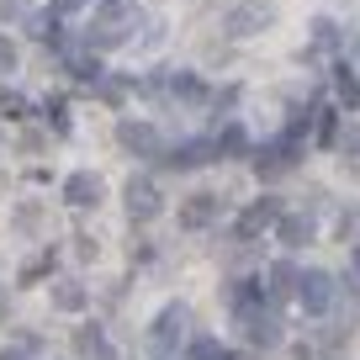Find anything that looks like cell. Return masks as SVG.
I'll return each mask as SVG.
<instances>
[{
    "instance_id": "4",
    "label": "cell",
    "mask_w": 360,
    "mask_h": 360,
    "mask_svg": "<svg viewBox=\"0 0 360 360\" xmlns=\"http://www.w3.org/2000/svg\"><path fill=\"white\" fill-rule=\"evenodd\" d=\"M297 297H302L307 313H328V302H334V276H323V270L297 276Z\"/></svg>"
},
{
    "instance_id": "22",
    "label": "cell",
    "mask_w": 360,
    "mask_h": 360,
    "mask_svg": "<svg viewBox=\"0 0 360 360\" xmlns=\"http://www.w3.org/2000/svg\"><path fill=\"white\" fill-rule=\"evenodd\" d=\"M96 90H101V101H122V79H101V85H96Z\"/></svg>"
},
{
    "instance_id": "8",
    "label": "cell",
    "mask_w": 360,
    "mask_h": 360,
    "mask_svg": "<svg viewBox=\"0 0 360 360\" xmlns=\"http://www.w3.org/2000/svg\"><path fill=\"white\" fill-rule=\"evenodd\" d=\"M117 138H122V148H133V154H159V133L148 122L122 117V122H117Z\"/></svg>"
},
{
    "instance_id": "9",
    "label": "cell",
    "mask_w": 360,
    "mask_h": 360,
    "mask_svg": "<svg viewBox=\"0 0 360 360\" xmlns=\"http://www.w3.org/2000/svg\"><path fill=\"white\" fill-rule=\"evenodd\" d=\"M270 223H281V207H276V202L265 196V202H255L244 217H238V238H255L259 228H270Z\"/></svg>"
},
{
    "instance_id": "3",
    "label": "cell",
    "mask_w": 360,
    "mask_h": 360,
    "mask_svg": "<svg viewBox=\"0 0 360 360\" xmlns=\"http://www.w3.org/2000/svg\"><path fill=\"white\" fill-rule=\"evenodd\" d=\"M127 27H133V16L112 6L106 16H96V27L85 32V43H90V48H117V43H127Z\"/></svg>"
},
{
    "instance_id": "27",
    "label": "cell",
    "mask_w": 360,
    "mask_h": 360,
    "mask_svg": "<svg viewBox=\"0 0 360 360\" xmlns=\"http://www.w3.org/2000/svg\"><path fill=\"white\" fill-rule=\"evenodd\" d=\"M355 270H360V244H355Z\"/></svg>"
},
{
    "instance_id": "7",
    "label": "cell",
    "mask_w": 360,
    "mask_h": 360,
    "mask_svg": "<svg viewBox=\"0 0 360 360\" xmlns=\"http://www.w3.org/2000/svg\"><path fill=\"white\" fill-rule=\"evenodd\" d=\"M64 202H69V207H96V202H101V175L75 169V175L64 180Z\"/></svg>"
},
{
    "instance_id": "26",
    "label": "cell",
    "mask_w": 360,
    "mask_h": 360,
    "mask_svg": "<svg viewBox=\"0 0 360 360\" xmlns=\"http://www.w3.org/2000/svg\"><path fill=\"white\" fill-rule=\"evenodd\" d=\"M0 360H27V355H22V349H0Z\"/></svg>"
},
{
    "instance_id": "1",
    "label": "cell",
    "mask_w": 360,
    "mask_h": 360,
    "mask_svg": "<svg viewBox=\"0 0 360 360\" xmlns=\"http://www.w3.org/2000/svg\"><path fill=\"white\" fill-rule=\"evenodd\" d=\"M186 323H191V313H186L180 302H169L165 313L154 318V328H148V345H154L159 355H169V349H175V339L186 334Z\"/></svg>"
},
{
    "instance_id": "23",
    "label": "cell",
    "mask_w": 360,
    "mask_h": 360,
    "mask_svg": "<svg viewBox=\"0 0 360 360\" xmlns=\"http://www.w3.org/2000/svg\"><path fill=\"white\" fill-rule=\"evenodd\" d=\"M6 112H22V96H16V90H0V117H6Z\"/></svg>"
},
{
    "instance_id": "20",
    "label": "cell",
    "mask_w": 360,
    "mask_h": 360,
    "mask_svg": "<svg viewBox=\"0 0 360 360\" xmlns=\"http://www.w3.org/2000/svg\"><path fill=\"white\" fill-rule=\"evenodd\" d=\"M313 43L318 48H334V22H328V16H318V22H313Z\"/></svg>"
},
{
    "instance_id": "19",
    "label": "cell",
    "mask_w": 360,
    "mask_h": 360,
    "mask_svg": "<svg viewBox=\"0 0 360 360\" xmlns=\"http://www.w3.org/2000/svg\"><path fill=\"white\" fill-rule=\"evenodd\" d=\"M339 101H345L349 112L360 106V79H355V75H339Z\"/></svg>"
},
{
    "instance_id": "13",
    "label": "cell",
    "mask_w": 360,
    "mask_h": 360,
    "mask_svg": "<svg viewBox=\"0 0 360 360\" xmlns=\"http://www.w3.org/2000/svg\"><path fill=\"white\" fill-rule=\"evenodd\" d=\"M75 349H79L85 360H112V345H106L96 328H79V334H75Z\"/></svg>"
},
{
    "instance_id": "18",
    "label": "cell",
    "mask_w": 360,
    "mask_h": 360,
    "mask_svg": "<svg viewBox=\"0 0 360 360\" xmlns=\"http://www.w3.org/2000/svg\"><path fill=\"white\" fill-rule=\"evenodd\" d=\"M169 90L186 96V101H202V79H196V75H169Z\"/></svg>"
},
{
    "instance_id": "6",
    "label": "cell",
    "mask_w": 360,
    "mask_h": 360,
    "mask_svg": "<svg viewBox=\"0 0 360 360\" xmlns=\"http://www.w3.org/2000/svg\"><path fill=\"white\" fill-rule=\"evenodd\" d=\"M217 212H223V202H217L212 191H196V196L180 202V228H212Z\"/></svg>"
},
{
    "instance_id": "12",
    "label": "cell",
    "mask_w": 360,
    "mask_h": 360,
    "mask_svg": "<svg viewBox=\"0 0 360 360\" xmlns=\"http://www.w3.org/2000/svg\"><path fill=\"white\" fill-rule=\"evenodd\" d=\"M276 233H281V244H313V217H281L276 223Z\"/></svg>"
},
{
    "instance_id": "14",
    "label": "cell",
    "mask_w": 360,
    "mask_h": 360,
    "mask_svg": "<svg viewBox=\"0 0 360 360\" xmlns=\"http://www.w3.org/2000/svg\"><path fill=\"white\" fill-rule=\"evenodd\" d=\"M207 154H212V143H180L169 154V169H196V165H207Z\"/></svg>"
},
{
    "instance_id": "15",
    "label": "cell",
    "mask_w": 360,
    "mask_h": 360,
    "mask_svg": "<svg viewBox=\"0 0 360 360\" xmlns=\"http://www.w3.org/2000/svg\"><path fill=\"white\" fill-rule=\"evenodd\" d=\"M249 148V138H244V127H223V138L212 143V154H244Z\"/></svg>"
},
{
    "instance_id": "21",
    "label": "cell",
    "mask_w": 360,
    "mask_h": 360,
    "mask_svg": "<svg viewBox=\"0 0 360 360\" xmlns=\"http://www.w3.org/2000/svg\"><path fill=\"white\" fill-rule=\"evenodd\" d=\"M339 154H345V159H355V154H360V127H349V133H339Z\"/></svg>"
},
{
    "instance_id": "2",
    "label": "cell",
    "mask_w": 360,
    "mask_h": 360,
    "mask_svg": "<svg viewBox=\"0 0 360 360\" xmlns=\"http://www.w3.org/2000/svg\"><path fill=\"white\" fill-rule=\"evenodd\" d=\"M270 22H276V6H270V0H244V6L228 16V32H233V37H249V32H265Z\"/></svg>"
},
{
    "instance_id": "5",
    "label": "cell",
    "mask_w": 360,
    "mask_h": 360,
    "mask_svg": "<svg viewBox=\"0 0 360 360\" xmlns=\"http://www.w3.org/2000/svg\"><path fill=\"white\" fill-rule=\"evenodd\" d=\"M159 207H165V202H159V186H154V180H127V212H133V223H148V217H159Z\"/></svg>"
},
{
    "instance_id": "16",
    "label": "cell",
    "mask_w": 360,
    "mask_h": 360,
    "mask_svg": "<svg viewBox=\"0 0 360 360\" xmlns=\"http://www.w3.org/2000/svg\"><path fill=\"white\" fill-rule=\"evenodd\" d=\"M292 281H297V270L286 265V259H281V265H270V297H286V292H292Z\"/></svg>"
},
{
    "instance_id": "11",
    "label": "cell",
    "mask_w": 360,
    "mask_h": 360,
    "mask_svg": "<svg viewBox=\"0 0 360 360\" xmlns=\"http://www.w3.org/2000/svg\"><path fill=\"white\" fill-rule=\"evenodd\" d=\"M85 302H90V297H85L79 281H53V307H58V313H79Z\"/></svg>"
},
{
    "instance_id": "17",
    "label": "cell",
    "mask_w": 360,
    "mask_h": 360,
    "mask_svg": "<svg viewBox=\"0 0 360 360\" xmlns=\"http://www.w3.org/2000/svg\"><path fill=\"white\" fill-rule=\"evenodd\" d=\"M191 360H228V349L217 345V339H191V349H186Z\"/></svg>"
},
{
    "instance_id": "24",
    "label": "cell",
    "mask_w": 360,
    "mask_h": 360,
    "mask_svg": "<svg viewBox=\"0 0 360 360\" xmlns=\"http://www.w3.org/2000/svg\"><path fill=\"white\" fill-rule=\"evenodd\" d=\"M11 64H16V43H11V37H0V75H6Z\"/></svg>"
},
{
    "instance_id": "10",
    "label": "cell",
    "mask_w": 360,
    "mask_h": 360,
    "mask_svg": "<svg viewBox=\"0 0 360 360\" xmlns=\"http://www.w3.org/2000/svg\"><path fill=\"white\" fill-rule=\"evenodd\" d=\"M244 323H249V339H255V345H281V323H276V318L270 313H259V307H244Z\"/></svg>"
},
{
    "instance_id": "25",
    "label": "cell",
    "mask_w": 360,
    "mask_h": 360,
    "mask_svg": "<svg viewBox=\"0 0 360 360\" xmlns=\"http://www.w3.org/2000/svg\"><path fill=\"white\" fill-rule=\"evenodd\" d=\"M85 0H53V11H79Z\"/></svg>"
}]
</instances>
